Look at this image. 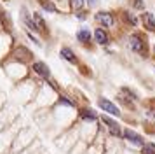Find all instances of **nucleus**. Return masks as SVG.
<instances>
[{
  "label": "nucleus",
  "mask_w": 155,
  "mask_h": 154,
  "mask_svg": "<svg viewBox=\"0 0 155 154\" xmlns=\"http://www.w3.org/2000/svg\"><path fill=\"white\" fill-rule=\"evenodd\" d=\"M94 39H96V42L98 44H108V35H106V32H103L101 28H98L96 32H94Z\"/></svg>",
  "instance_id": "7"
},
{
  "label": "nucleus",
  "mask_w": 155,
  "mask_h": 154,
  "mask_svg": "<svg viewBox=\"0 0 155 154\" xmlns=\"http://www.w3.org/2000/svg\"><path fill=\"white\" fill-rule=\"evenodd\" d=\"M143 23L148 30H155V18L152 12H145L143 14Z\"/></svg>",
  "instance_id": "6"
},
{
  "label": "nucleus",
  "mask_w": 155,
  "mask_h": 154,
  "mask_svg": "<svg viewBox=\"0 0 155 154\" xmlns=\"http://www.w3.org/2000/svg\"><path fill=\"white\" fill-rule=\"evenodd\" d=\"M96 19L103 25V26H112L113 25V18L110 12H98L96 14Z\"/></svg>",
  "instance_id": "4"
},
{
  "label": "nucleus",
  "mask_w": 155,
  "mask_h": 154,
  "mask_svg": "<svg viewBox=\"0 0 155 154\" xmlns=\"http://www.w3.org/2000/svg\"><path fill=\"white\" fill-rule=\"evenodd\" d=\"M33 70H35L40 77H49V74H51L49 68H47V65H45V63H42V61L33 63Z\"/></svg>",
  "instance_id": "5"
},
{
  "label": "nucleus",
  "mask_w": 155,
  "mask_h": 154,
  "mask_svg": "<svg viewBox=\"0 0 155 154\" xmlns=\"http://www.w3.org/2000/svg\"><path fill=\"white\" fill-rule=\"evenodd\" d=\"M59 102H61V103H64V105H70V107H73V102H70L66 96H61V98H59Z\"/></svg>",
  "instance_id": "16"
},
{
  "label": "nucleus",
  "mask_w": 155,
  "mask_h": 154,
  "mask_svg": "<svg viewBox=\"0 0 155 154\" xmlns=\"http://www.w3.org/2000/svg\"><path fill=\"white\" fill-rule=\"evenodd\" d=\"M134 5L141 9V7H143V2H141V0H134Z\"/></svg>",
  "instance_id": "17"
},
{
  "label": "nucleus",
  "mask_w": 155,
  "mask_h": 154,
  "mask_svg": "<svg viewBox=\"0 0 155 154\" xmlns=\"http://www.w3.org/2000/svg\"><path fill=\"white\" fill-rule=\"evenodd\" d=\"M122 135H124V138H126L127 142H131L133 145H141V147L145 145L143 138H141L136 131H133V130H124V133H122Z\"/></svg>",
  "instance_id": "3"
},
{
  "label": "nucleus",
  "mask_w": 155,
  "mask_h": 154,
  "mask_svg": "<svg viewBox=\"0 0 155 154\" xmlns=\"http://www.w3.org/2000/svg\"><path fill=\"white\" fill-rule=\"evenodd\" d=\"M40 2V5H42V9H45L47 12H56L58 9H56V5L51 2V0H38Z\"/></svg>",
  "instance_id": "11"
},
{
  "label": "nucleus",
  "mask_w": 155,
  "mask_h": 154,
  "mask_svg": "<svg viewBox=\"0 0 155 154\" xmlns=\"http://www.w3.org/2000/svg\"><path fill=\"white\" fill-rule=\"evenodd\" d=\"M71 5H73V9H80L84 5V0H71Z\"/></svg>",
  "instance_id": "15"
},
{
  "label": "nucleus",
  "mask_w": 155,
  "mask_h": 154,
  "mask_svg": "<svg viewBox=\"0 0 155 154\" xmlns=\"http://www.w3.org/2000/svg\"><path fill=\"white\" fill-rule=\"evenodd\" d=\"M143 154H155V145L153 144H145L143 145Z\"/></svg>",
  "instance_id": "14"
},
{
  "label": "nucleus",
  "mask_w": 155,
  "mask_h": 154,
  "mask_svg": "<svg viewBox=\"0 0 155 154\" xmlns=\"http://www.w3.org/2000/svg\"><path fill=\"white\" fill-rule=\"evenodd\" d=\"M33 23L37 25V28H38V30H45V25H44V19H42V18H40V16H38L37 12H33Z\"/></svg>",
  "instance_id": "12"
},
{
  "label": "nucleus",
  "mask_w": 155,
  "mask_h": 154,
  "mask_svg": "<svg viewBox=\"0 0 155 154\" xmlns=\"http://www.w3.org/2000/svg\"><path fill=\"white\" fill-rule=\"evenodd\" d=\"M103 123H106V124L110 126V131H112V135H117V137L120 135V128H119V124H117L115 121H112V119H108L105 116V117H103Z\"/></svg>",
  "instance_id": "9"
},
{
  "label": "nucleus",
  "mask_w": 155,
  "mask_h": 154,
  "mask_svg": "<svg viewBox=\"0 0 155 154\" xmlns=\"http://www.w3.org/2000/svg\"><path fill=\"white\" fill-rule=\"evenodd\" d=\"M129 44H131V49H133L134 53L147 54V46H145V42L141 40L138 35H133V37H131V40H129Z\"/></svg>",
  "instance_id": "1"
},
{
  "label": "nucleus",
  "mask_w": 155,
  "mask_h": 154,
  "mask_svg": "<svg viewBox=\"0 0 155 154\" xmlns=\"http://www.w3.org/2000/svg\"><path fill=\"white\" fill-rule=\"evenodd\" d=\"M80 116H82L84 119H89V121H94V119H96V114H94L92 110H82Z\"/></svg>",
  "instance_id": "13"
},
{
  "label": "nucleus",
  "mask_w": 155,
  "mask_h": 154,
  "mask_svg": "<svg viewBox=\"0 0 155 154\" xmlns=\"http://www.w3.org/2000/svg\"><path fill=\"white\" fill-rule=\"evenodd\" d=\"M98 105L103 109L105 112H108L110 116H119L120 112H119V109H117V105H113L110 100H106V98H99V102H98Z\"/></svg>",
  "instance_id": "2"
},
{
  "label": "nucleus",
  "mask_w": 155,
  "mask_h": 154,
  "mask_svg": "<svg viewBox=\"0 0 155 154\" xmlns=\"http://www.w3.org/2000/svg\"><path fill=\"white\" fill-rule=\"evenodd\" d=\"M77 39H78V42H82V44H87V42L91 40V32H89V30H85V28H82V30H78Z\"/></svg>",
  "instance_id": "10"
},
{
  "label": "nucleus",
  "mask_w": 155,
  "mask_h": 154,
  "mask_svg": "<svg viewBox=\"0 0 155 154\" xmlns=\"http://www.w3.org/2000/svg\"><path fill=\"white\" fill-rule=\"evenodd\" d=\"M87 2H89V4H91V5H92V4H96V0H87Z\"/></svg>",
  "instance_id": "18"
},
{
  "label": "nucleus",
  "mask_w": 155,
  "mask_h": 154,
  "mask_svg": "<svg viewBox=\"0 0 155 154\" xmlns=\"http://www.w3.org/2000/svg\"><path fill=\"white\" fill-rule=\"evenodd\" d=\"M61 56H63L66 61H70V63L77 61V58H75V54H73V51H71L70 47H61Z\"/></svg>",
  "instance_id": "8"
}]
</instances>
